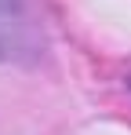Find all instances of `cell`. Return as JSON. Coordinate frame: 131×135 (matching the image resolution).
Returning a JSON list of instances; mask_svg holds the SVG:
<instances>
[{"instance_id":"6da1fadb","label":"cell","mask_w":131,"mask_h":135,"mask_svg":"<svg viewBox=\"0 0 131 135\" xmlns=\"http://www.w3.org/2000/svg\"><path fill=\"white\" fill-rule=\"evenodd\" d=\"M40 55V33L29 18L26 0H0V62L29 66Z\"/></svg>"}]
</instances>
